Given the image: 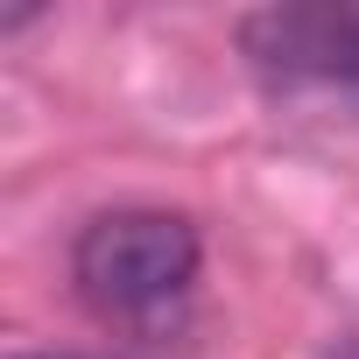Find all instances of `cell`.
<instances>
[{
	"label": "cell",
	"mask_w": 359,
	"mask_h": 359,
	"mask_svg": "<svg viewBox=\"0 0 359 359\" xmlns=\"http://www.w3.org/2000/svg\"><path fill=\"white\" fill-rule=\"evenodd\" d=\"M71 282L99 317L155 324L198 282V226L176 212H155V205L99 212L71 247Z\"/></svg>",
	"instance_id": "obj_1"
},
{
	"label": "cell",
	"mask_w": 359,
	"mask_h": 359,
	"mask_svg": "<svg viewBox=\"0 0 359 359\" xmlns=\"http://www.w3.org/2000/svg\"><path fill=\"white\" fill-rule=\"evenodd\" d=\"M247 57L275 78L359 85V8L352 0H310V8H261L240 29Z\"/></svg>",
	"instance_id": "obj_2"
}]
</instances>
